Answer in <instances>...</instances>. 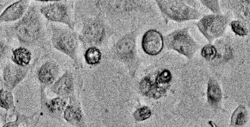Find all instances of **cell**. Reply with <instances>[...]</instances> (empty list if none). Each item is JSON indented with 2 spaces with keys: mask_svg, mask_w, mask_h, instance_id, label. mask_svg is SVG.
I'll return each mask as SVG.
<instances>
[{
  "mask_svg": "<svg viewBox=\"0 0 250 127\" xmlns=\"http://www.w3.org/2000/svg\"><path fill=\"white\" fill-rule=\"evenodd\" d=\"M60 67L54 61H47L38 69L36 76L40 86H51L58 78Z\"/></svg>",
  "mask_w": 250,
  "mask_h": 127,
  "instance_id": "9a60e30c",
  "label": "cell"
},
{
  "mask_svg": "<svg viewBox=\"0 0 250 127\" xmlns=\"http://www.w3.org/2000/svg\"><path fill=\"white\" fill-rule=\"evenodd\" d=\"M229 25L231 31L238 36L244 37L249 34L248 25L241 19H235L230 21Z\"/></svg>",
  "mask_w": 250,
  "mask_h": 127,
  "instance_id": "cb8c5ba5",
  "label": "cell"
},
{
  "mask_svg": "<svg viewBox=\"0 0 250 127\" xmlns=\"http://www.w3.org/2000/svg\"><path fill=\"white\" fill-rule=\"evenodd\" d=\"M40 1H45V2H56V1H66V0H33Z\"/></svg>",
  "mask_w": 250,
  "mask_h": 127,
  "instance_id": "f546056e",
  "label": "cell"
},
{
  "mask_svg": "<svg viewBox=\"0 0 250 127\" xmlns=\"http://www.w3.org/2000/svg\"><path fill=\"white\" fill-rule=\"evenodd\" d=\"M95 5L100 15L127 14L147 8L142 0H96Z\"/></svg>",
  "mask_w": 250,
  "mask_h": 127,
  "instance_id": "ba28073f",
  "label": "cell"
},
{
  "mask_svg": "<svg viewBox=\"0 0 250 127\" xmlns=\"http://www.w3.org/2000/svg\"><path fill=\"white\" fill-rule=\"evenodd\" d=\"M249 116L246 107L244 105H239L231 115L230 126H244L248 121Z\"/></svg>",
  "mask_w": 250,
  "mask_h": 127,
  "instance_id": "44dd1931",
  "label": "cell"
},
{
  "mask_svg": "<svg viewBox=\"0 0 250 127\" xmlns=\"http://www.w3.org/2000/svg\"><path fill=\"white\" fill-rule=\"evenodd\" d=\"M185 2L188 5L194 7L198 8L199 6V3L197 0H177Z\"/></svg>",
  "mask_w": 250,
  "mask_h": 127,
  "instance_id": "f1b7e54d",
  "label": "cell"
},
{
  "mask_svg": "<svg viewBox=\"0 0 250 127\" xmlns=\"http://www.w3.org/2000/svg\"><path fill=\"white\" fill-rule=\"evenodd\" d=\"M234 12L250 28V0H232Z\"/></svg>",
  "mask_w": 250,
  "mask_h": 127,
  "instance_id": "ffe728a7",
  "label": "cell"
},
{
  "mask_svg": "<svg viewBox=\"0 0 250 127\" xmlns=\"http://www.w3.org/2000/svg\"><path fill=\"white\" fill-rule=\"evenodd\" d=\"M46 88L40 86V112L44 115L58 121L63 119V114L68 100L62 97L57 96L49 98L45 92Z\"/></svg>",
  "mask_w": 250,
  "mask_h": 127,
  "instance_id": "30bf717a",
  "label": "cell"
},
{
  "mask_svg": "<svg viewBox=\"0 0 250 127\" xmlns=\"http://www.w3.org/2000/svg\"><path fill=\"white\" fill-rule=\"evenodd\" d=\"M207 97L208 102L212 109L216 111L222 109L223 91L218 81L213 77L208 81Z\"/></svg>",
  "mask_w": 250,
  "mask_h": 127,
  "instance_id": "e0dca14e",
  "label": "cell"
},
{
  "mask_svg": "<svg viewBox=\"0 0 250 127\" xmlns=\"http://www.w3.org/2000/svg\"><path fill=\"white\" fill-rule=\"evenodd\" d=\"M40 11L48 21L63 23L75 30V19L73 0L52 2L41 6Z\"/></svg>",
  "mask_w": 250,
  "mask_h": 127,
  "instance_id": "8992f818",
  "label": "cell"
},
{
  "mask_svg": "<svg viewBox=\"0 0 250 127\" xmlns=\"http://www.w3.org/2000/svg\"><path fill=\"white\" fill-rule=\"evenodd\" d=\"M11 50L10 46H9L6 43L2 40H0V58L1 59L5 57L7 54H9V51Z\"/></svg>",
  "mask_w": 250,
  "mask_h": 127,
  "instance_id": "83f0119b",
  "label": "cell"
},
{
  "mask_svg": "<svg viewBox=\"0 0 250 127\" xmlns=\"http://www.w3.org/2000/svg\"><path fill=\"white\" fill-rule=\"evenodd\" d=\"M164 46L191 59L200 48V45L190 33L189 27L175 30L164 36Z\"/></svg>",
  "mask_w": 250,
  "mask_h": 127,
  "instance_id": "277c9868",
  "label": "cell"
},
{
  "mask_svg": "<svg viewBox=\"0 0 250 127\" xmlns=\"http://www.w3.org/2000/svg\"><path fill=\"white\" fill-rule=\"evenodd\" d=\"M164 46V36L158 30L151 29L143 35L141 47L146 54L151 56L157 55L161 53Z\"/></svg>",
  "mask_w": 250,
  "mask_h": 127,
  "instance_id": "5bb4252c",
  "label": "cell"
},
{
  "mask_svg": "<svg viewBox=\"0 0 250 127\" xmlns=\"http://www.w3.org/2000/svg\"><path fill=\"white\" fill-rule=\"evenodd\" d=\"M106 36V29L100 15L83 16L80 40L85 47L101 45Z\"/></svg>",
  "mask_w": 250,
  "mask_h": 127,
  "instance_id": "52a82bcc",
  "label": "cell"
},
{
  "mask_svg": "<svg viewBox=\"0 0 250 127\" xmlns=\"http://www.w3.org/2000/svg\"><path fill=\"white\" fill-rule=\"evenodd\" d=\"M80 92L71 96L64 109L63 118L67 123L74 127H85L86 119L80 100Z\"/></svg>",
  "mask_w": 250,
  "mask_h": 127,
  "instance_id": "7c38bea8",
  "label": "cell"
},
{
  "mask_svg": "<svg viewBox=\"0 0 250 127\" xmlns=\"http://www.w3.org/2000/svg\"><path fill=\"white\" fill-rule=\"evenodd\" d=\"M205 8L212 13H221L222 9L220 0H198Z\"/></svg>",
  "mask_w": 250,
  "mask_h": 127,
  "instance_id": "484cf974",
  "label": "cell"
},
{
  "mask_svg": "<svg viewBox=\"0 0 250 127\" xmlns=\"http://www.w3.org/2000/svg\"><path fill=\"white\" fill-rule=\"evenodd\" d=\"M38 59L36 58L32 64L26 67L18 66L12 62H7L2 71L1 82L3 88L12 91L26 78Z\"/></svg>",
  "mask_w": 250,
  "mask_h": 127,
  "instance_id": "9c48e42d",
  "label": "cell"
},
{
  "mask_svg": "<svg viewBox=\"0 0 250 127\" xmlns=\"http://www.w3.org/2000/svg\"><path fill=\"white\" fill-rule=\"evenodd\" d=\"M151 110L147 106H144L137 109L133 113L134 118L137 121H144L150 117Z\"/></svg>",
  "mask_w": 250,
  "mask_h": 127,
  "instance_id": "4316f807",
  "label": "cell"
},
{
  "mask_svg": "<svg viewBox=\"0 0 250 127\" xmlns=\"http://www.w3.org/2000/svg\"><path fill=\"white\" fill-rule=\"evenodd\" d=\"M30 0H18L6 8L1 13L0 22H10L21 19L30 6Z\"/></svg>",
  "mask_w": 250,
  "mask_h": 127,
  "instance_id": "2e32d148",
  "label": "cell"
},
{
  "mask_svg": "<svg viewBox=\"0 0 250 127\" xmlns=\"http://www.w3.org/2000/svg\"><path fill=\"white\" fill-rule=\"evenodd\" d=\"M230 21L228 14L212 13L202 16L195 24L208 42L212 43L224 35Z\"/></svg>",
  "mask_w": 250,
  "mask_h": 127,
  "instance_id": "5b68a950",
  "label": "cell"
},
{
  "mask_svg": "<svg viewBox=\"0 0 250 127\" xmlns=\"http://www.w3.org/2000/svg\"><path fill=\"white\" fill-rule=\"evenodd\" d=\"M40 9L30 5L23 17L14 24L5 28L7 41L15 38L24 46L49 49L46 28Z\"/></svg>",
  "mask_w": 250,
  "mask_h": 127,
  "instance_id": "6da1fadb",
  "label": "cell"
},
{
  "mask_svg": "<svg viewBox=\"0 0 250 127\" xmlns=\"http://www.w3.org/2000/svg\"><path fill=\"white\" fill-rule=\"evenodd\" d=\"M83 57L86 64L89 66H95L101 62L102 54L97 46H91L86 48Z\"/></svg>",
  "mask_w": 250,
  "mask_h": 127,
  "instance_id": "603a6c76",
  "label": "cell"
},
{
  "mask_svg": "<svg viewBox=\"0 0 250 127\" xmlns=\"http://www.w3.org/2000/svg\"><path fill=\"white\" fill-rule=\"evenodd\" d=\"M136 33L133 31L121 37L116 43L114 52L123 61L130 63L137 57Z\"/></svg>",
  "mask_w": 250,
  "mask_h": 127,
  "instance_id": "4fadbf2b",
  "label": "cell"
},
{
  "mask_svg": "<svg viewBox=\"0 0 250 127\" xmlns=\"http://www.w3.org/2000/svg\"><path fill=\"white\" fill-rule=\"evenodd\" d=\"M0 106L6 112L15 111L17 109L15 104L12 91L2 87L0 91Z\"/></svg>",
  "mask_w": 250,
  "mask_h": 127,
  "instance_id": "7402d4cb",
  "label": "cell"
},
{
  "mask_svg": "<svg viewBox=\"0 0 250 127\" xmlns=\"http://www.w3.org/2000/svg\"><path fill=\"white\" fill-rule=\"evenodd\" d=\"M32 59V53L25 46H20L11 50V61L21 67L29 66Z\"/></svg>",
  "mask_w": 250,
  "mask_h": 127,
  "instance_id": "d6986e66",
  "label": "cell"
},
{
  "mask_svg": "<svg viewBox=\"0 0 250 127\" xmlns=\"http://www.w3.org/2000/svg\"><path fill=\"white\" fill-rule=\"evenodd\" d=\"M41 112H35L32 115H26L24 114L19 112L17 110L14 112H11L9 115H7V119L10 116H15V120L7 122L3 124L1 127H16L20 126H35L40 119L41 116Z\"/></svg>",
  "mask_w": 250,
  "mask_h": 127,
  "instance_id": "ac0fdd59",
  "label": "cell"
},
{
  "mask_svg": "<svg viewBox=\"0 0 250 127\" xmlns=\"http://www.w3.org/2000/svg\"><path fill=\"white\" fill-rule=\"evenodd\" d=\"M82 87V80H76L74 73L68 70L56 80L50 90L56 95L68 100L71 96L80 92Z\"/></svg>",
  "mask_w": 250,
  "mask_h": 127,
  "instance_id": "8fae6325",
  "label": "cell"
},
{
  "mask_svg": "<svg viewBox=\"0 0 250 127\" xmlns=\"http://www.w3.org/2000/svg\"><path fill=\"white\" fill-rule=\"evenodd\" d=\"M51 42L59 52L70 58L73 62L76 70L82 67L78 58L79 35L69 27H61L53 23L50 24Z\"/></svg>",
  "mask_w": 250,
  "mask_h": 127,
  "instance_id": "7a4b0ae2",
  "label": "cell"
},
{
  "mask_svg": "<svg viewBox=\"0 0 250 127\" xmlns=\"http://www.w3.org/2000/svg\"><path fill=\"white\" fill-rule=\"evenodd\" d=\"M201 56L207 61H212L217 58L218 50L216 46L212 43H208L201 49Z\"/></svg>",
  "mask_w": 250,
  "mask_h": 127,
  "instance_id": "d4e9b609",
  "label": "cell"
},
{
  "mask_svg": "<svg viewBox=\"0 0 250 127\" xmlns=\"http://www.w3.org/2000/svg\"><path fill=\"white\" fill-rule=\"evenodd\" d=\"M164 20L182 22L197 20L203 16L198 8L177 0H154Z\"/></svg>",
  "mask_w": 250,
  "mask_h": 127,
  "instance_id": "3957f363",
  "label": "cell"
}]
</instances>
